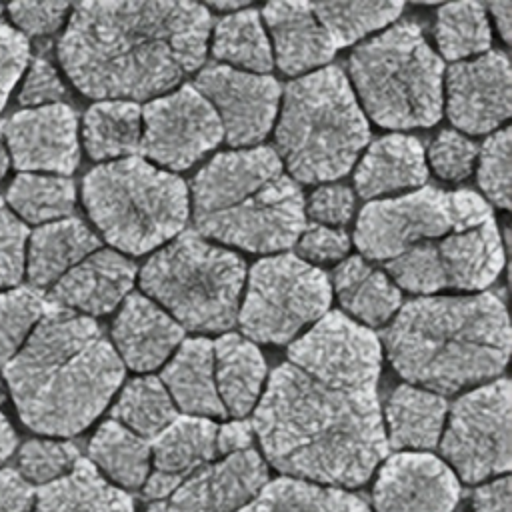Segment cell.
Listing matches in <instances>:
<instances>
[{"mask_svg": "<svg viewBox=\"0 0 512 512\" xmlns=\"http://www.w3.org/2000/svg\"><path fill=\"white\" fill-rule=\"evenodd\" d=\"M48 306L50 304L36 288L0 292V368L24 346Z\"/></svg>", "mask_w": 512, "mask_h": 512, "instance_id": "obj_40", "label": "cell"}, {"mask_svg": "<svg viewBox=\"0 0 512 512\" xmlns=\"http://www.w3.org/2000/svg\"><path fill=\"white\" fill-rule=\"evenodd\" d=\"M426 180L424 146L416 136L402 132H392L370 142L354 170V188L366 200L420 188Z\"/></svg>", "mask_w": 512, "mask_h": 512, "instance_id": "obj_24", "label": "cell"}, {"mask_svg": "<svg viewBox=\"0 0 512 512\" xmlns=\"http://www.w3.org/2000/svg\"><path fill=\"white\" fill-rule=\"evenodd\" d=\"M214 108L224 140L234 148L260 144L274 128L282 88L274 76L224 64L204 66L192 84Z\"/></svg>", "mask_w": 512, "mask_h": 512, "instance_id": "obj_15", "label": "cell"}, {"mask_svg": "<svg viewBox=\"0 0 512 512\" xmlns=\"http://www.w3.org/2000/svg\"><path fill=\"white\" fill-rule=\"evenodd\" d=\"M34 512H134V502L80 458L66 476L38 488Z\"/></svg>", "mask_w": 512, "mask_h": 512, "instance_id": "obj_30", "label": "cell"}, {"mask_svg": "<svg viewBox=\"0 0 512 512\" xmlns=\"http://www.w3.org/2000/svg\"><path fill=\"white\" fill-rule=\"evenodd\" d=\"M478 186L498 208H510V128L492 132L478 148ZM484 198V200H486Z\"/></svg>", "mask_w": 512, "mask_h": 512, "instance_id": "obj_42", "label": "cell"}, {"mask_svg": "<svg viewBox=\"0 0 512 512\" xmlns=\"http://www.w3.org/2000/svg\"><path fill=\"white\" fill-rule=\"evenodd\" d=\"M250 424L264 462L320 486H360L388 454L376 388L324 382L290 362L268 376Z\"/></svg>", "mask_w": 512, "mask_h": 512, "instance_id": "obj_2", "label": "cell"}, {"mask_svg": "<svg viewBox=\"0 0 512 512\" xmlns=\"http://www.w3.org/2000/svg\"><path fill=\"white\" fill-rule=\"evenodd\" d=\"M478 158V144L458 130H442L428 148L434 174L446 182L466 180Z\"/></svg>", "mask_w": 512, "mask_h": 512, "instance_id": "obj_43", "label": "cell"}, {"mask_svg": "<svg viewBox=\"0 0 512 512\" xmlns=\"http://www.w3.org/2000/svg\"><path fill=\"white\" fill-rule=\"evenodd\" d=\"M184 340V328L154 300L130 292L112 324V346L134 372L160 368Z\"/></svg>", "mask_w": 512, "mask_h": 512, "instance_id": "obj_21", "label": "cell"}, {"mask_svg": "<svg viewBox=\"0 0 512 512\" xmlns=\"http://www.w3.org/2000/svg\"><path fill=\"white\" fill-rule=\"evenodd\" d=\"M158 378L168 390L174 406H178L188 416H228L214 382L212 340L184 338L176 348V354L164 364Z\"/></svg>", "mask_w": 512, "mask_h": 512, "instance_id": "obj_25", "label": "cell"}, {"mask_svg": "<svg viewBox=\"0 0 512 512\" xmlns=\"http://www.w3.org/2000/svg\"><path fill=\"white\" fill-rule=\"evenodd\" d=\"M244 282V260L194 230L166 242L138 272L144 296L184 330L206 334H224L236 324Z\"/></svg>", "mask_w": 512, "mask_h": 512, "instance_id": "obj_9", "label": "cell"}, {"mask_svg": "<svg viewBox=\"0 0 512 512\" xmlns=\"http://www.w3.org/2000/svg\"><path fill=\"white\" fill-rule=\"evenodd\" d=\"M2 136L8 156L20 172L68 176L78 168V116L64 102L12 114L2 126Z\"/></svg>", "mask_w": 512, "mask_h": 512, "instance_id": "obj_17", "label": "cell"}, {"mask_svg": "<svg viewBox=\"0 0 512 512\" xmlns=\"http://www.w3.org/2000/svg\"><path fill=\"white\" fill-rule=\"evenodd\" d=\"M82 202L102 238L132 256L176 238L190 214L186 182L140 156L92 168L82 180Z\"/></svg>", "mask_w": 512, "mask_h": 512, "instance_id": "obj_8", "label": "cell"}, {"mask_svg": "<svg viewBox=\"0 0 512 512\" xmlns=\"http://www.w3.org/2000/svg\"><path fill=\"white\" fill-rule=\"evenodd\" d=\"M88 456L98 472L122 488H140L150 474V440L116 420L98 426L88 444Z\"/></svg>", "mask_w": 512, "mask_h": 512, "instance_id": "obj_35", "label": "cell"}, {"mask_svg": "<svg viewBox=\"0 0 512 512\" xmlns=\"http://www.w3.org/2000/svg\"><path fill=\"white\" fill-rule=\"evenodd\" d=\"M212 54L216 60L226 62L224 66L268 74L274 58L260 12L246 6L238 12L224 14L212 30Z\"/></svg>", "mask_w": 512, "mask_h": 512, "instance_id": "obj_34", "label": "cell"}, {"mask_svg": "<svg viewBox=\"0 0 512 512\" xmlns=\"http://www.w3.org/2000/svg\"><path fill=\"white\" fill-rule=\"evenodd\" d=\"M80 460L76 444L66 440H28L18 452V472L32 486H46L66 476Z\"/></svg>", "mask_w": 512, "mask_h": 512, "instance_id": "obj_41", "label": "cell"}, {"mask_svg": "<svg viewBox=\"0 0 512 512\" xmlns=\"http://www.w3.org/2000/svg\"><path fill=\"white\" fill-rule=\"evenodd\" d=\"M72 10L66 2H14L6 6L10 20L22 36H48L56 32Z\"/></svg>", "mask_w": 512, "mask_h": 512, "instance_id": "obj_47", "label": "cell"}, {"mask_svg": "<svg viewBox=\"0 0 512 512\" xmlns=\"http://www.w3.org/2000/svg\"><path fill=\"white\" fill-rule=\"evenodd\" d=\"M136 264L112 248H98L72 266L50 290V304L94 318L116 310L130 294Z\"/></svg>", "mask_w": 512, "mask_h": 512, "instance_id": "obj_20", "label": "cell"}, {"mask_svg": "<svg viewBox=\"0 0 512 512\" xmlns=\"http://www.w3.org/2000/svg\"><path fill=\"white\" fill-rule=\"evenodd\" d=\"M236 512H372L370 504L348 490L282 476L268 480L262 490Z\"/></svg>", "mask_w": 512, "mask_h": 512, "instance_id": "obj_33", "label": "cell"}, {"mask_svg": "<svg viewBox=\"0 0 512 512\" xmlns=\"http://www.w3.org/2000/svg\"><path fill=\"white\" fill-rule=\"evenodd\" d=\"M384 414L388 448L426 452L436 448L440 442L448 414V400L430 390L400 384L392 390Z\"/></svg>", "mask_w": 512, "mask_h": 512, "instance_id": "obj_28", "label": "cell"}, {"mask_svg": "<svg viewBox=\"0 0 512 512\" xmlns=\"http://www.w3.org/2000/svg\"><path fill=\"white\" fill-rule=\"evenodd\" d=\"M486 12H490L496 30L500 34V38L510 44L512 40V2H492L486 6Z\"/></svg>", "mask_w": 512, "mask_h": 512, "instance_id": "obj_54", "label": "cell"}, {"mask_svg": "<svg viewBox=\"0 0 512 512\" xmlns=\"http://www.w3.org/2000/svg\"><path fill=\"white\" fill-rule=\"evenodd\" d=\"M176 416V406L158 376H138L128 380L112 406V420L144 440L158 436Z\"/></svg>", "mask_w": 512, "mask_h": 512, "instance_id": "obj_39", "label": "cell"}, {"mask_svg": "<svg viewBox=\"0 0 512 512\" xmlns=\"http://www.w3.org/2000/svg\"><path fill=\"white\" fill-rule=\"evenodd\" d=\"M36 490L26 482L18 470H0V512H32Z\"/></svg>", "mask_w": 512, "mask_h": 512, "instance_id": "obj_50", "label": "cell"}, {"mask_svg": "<svg viewBox=\"0 0 512 512\" xmlns=\"http://www.w3.org/2000/svg\"><path fill=\"white\" fill-rule=\"evenodd\" d=\"M26 224L0 198V288L16 286L26 264Z\"/></svg>", "mask_w": 512, "mask_h": 512, "instance_id": "obj_44", "label": "cell"}, {"mask_svg": "<svg viewBox=\"0 0 512 512\" xmlns=\"http://www.w3.org/2000/svg\"><path fill=\"white\" fill-rule=\"evenodd\" d=\"M288 362L302 372L352 388H376L382 368L380 338L342 312H326L290 342Z\"/></svg>", "mask_w": 512, "mask_h": 512, "instance_id": "obj_14", "label": "cell"}, {"mask_svg": "<svg viewBox=\"0 0 512 512\" xmlns=\"http://www.w3.org/2000/svg\"><path fill=\"white\" fill-rule=\"evenodd\" d=\"M214 382L226 414L236 420L250 414L266 380V360L260 348L240 334H222L212 342Z\"/></svg>", "mask_w": 512, "mask_h": 512, "instance_id": "obj_27", "label": "cell"}, {"mask_svg": "<svg viewBox=\"0 0 512 512\" xmlns=\"http://www.w3.org/2000/svg\"><path fill=\"white\" fill-rule=\"evenodd\" d=\"M194 232L254 254L296 244L304 196L270 146L220 152L192 180Z\"/></svg>", "mask_w": 512, "mask_h": 512, "instance_id": "obj_5", "label": "cell"}, {"mask_svg": "<svg viewBox=\"0 0 512 512\" xmlns=\"http://www.w3.org/2000/svg\"><path fill=\"white\" fill-rule=\"evenodd\" d=\"M434 40L438 56L450 62L476 58L490 50L492 30L484 4H444L436 12Z\"/></svg>", "mask_w": 512, "mask_h": 512, "instance_id": "obj_37", "label": "cell"}, {"mask_svg": "<svg viewBox=\"0 0 512 512\" xmlns=\"http://www.w3.org/2000/svg\"><path fill=\"white\" fill-rule=\"evenodd\" d=\"M400 2H318L312 12L334 50L352 46L376 30L388 28L402 14Z\"/></svg>", "mask_w": 512, "mask_h": 512, "instance_id": "obj_38", "label": "cell"}, {"mask_svg": "<svg viewBox=\"0 0 512 512\" xmlns=\"http://www.w3.org/2000/svg\"><path fill=\"white\" fill-rule=\"evenodd\" d=\"M186 478H180V476H172V474H164V472H152L148 474L146 482H144V496L150 500V502H156V500H164L168 498Z\"/></svg>", "mask_w": 512, "mask_h": 512, "instance_id": "obj_53", "label": "cell"}, {"mask_svg": "<svg viewBox=\"0 0 512 512\" xmlns=\"http://www.w3.org/2000/svg\"><path fill=\"white\" fill-rule=\"evenodd\" d=\"M332 304L326 272L296 254L258 260L246 280L236 322L254 344H288Z\"/></svg>", "mask_w": 512, "mask_h": 512, "instance_id": "obj_11", "label": "cell"}, {"mask_svg": "<svg viewBox=\"0 0 512 512\" xmlns=\"http://www.w3.org/2000/svg\"><path fill=\"white\" fill-rule=\"evenodd\" d=\"M348 70L362 112L378 126L410 130L442 118L444 60L416 22L392 24L358 44Z\"/></svg>", "mask_w": 512, "mask_h": 512, "instance_id": "obj_7", "label": "cell"}, {"mask_svg": "<svg viewBox=\"0 0 512 512\" xmlns=\"http://www.w3.org/2000/svg\"><path fill=\"white\" fill-rule=\"evenodd\" d=\"M66 98V86L60 80L56 68L46 58H34L24 74L22 88L18 92L20 104L28 108L60 104Z\"/></svg>", "mask_w": 512, "mask_h": 512, "instance_id": "obj_49", "label": "cell"}, {"mask_svg": "<svg viewBox=\"0 0 512 512\" xmlns=\"http://www.w3.org/2000/svg\"><path fill=\"white\" fill-rule=\"evenodd\" d=\"M296 242L302 260L312 266L338 262L350 250V236L344 230L322 224H306Z\"/></svg>", "mask_w": 512, "mask_h": 512, "instance_id": "obj_46", "label": "cell"}, {"mask_svg": "<svg viewBox=\"0 0 512 512\" xmlns=\"http://www.w3.org/2000/svg\"><path fill=\"white\" fill-rule=\"evenodd\" d=\"M6 202L22 222L42 226L72 214L76 186L66 176L20 172L8 186Z\"/></svg>", "mask_w": 512, "mask_h": 512, "instance_id": "obj_36", "label": "cell"}, {"mask_svg": "<svg viewBox=\"0 0 512 512\" xmlns=\"http://www.w3.org/2000/svg\"><path fill=\"white\" fill-rule=\"evenodd\" d=\"M8 166H10V156H8V150H6L2 134H0V182L6 176V172H8Z\"/></svg>", "mask_w": 512, "mask_h": 512, "instance_id": "obj_57", "label": "cell"}, {"mask_svg": "<svg viewBox=\"0 0 512 512\" xmlns=\"http://www.w3.org/2000/svg\"><path fill=\"white\" fill-rule=\"evenodd\" d=\"M100 248V238L80 220L62 218L28 234L24 272L34 288L54 286L72 266Z\"/></svg>", "mask_w": 512, "mask_h": 512, "instance_id": "obj_26", "label": "cell"}, {"mask_svg": "<svg viewBox=\"0 0 512 512\" xmlns=\"http://www.w3.org/2000/svg\"><path fill=\"white\" fill-rule=\"evenodd\" d=\"M510 476H496L480 484L472 494L474 512H510Z\"/></svg>", "mask_w": 512, "mask_h": 512, "instance_id": "obj_51", "label": "cell"}, {"mask_svg": "<svg viewBox=\"0 0 512 512\" xmlns=\"http://www.w3.org/2000/svg\"><path fill=\"white\" fill-rule=\"evenodd\" d=\"M222 140V126L214 108L192 84L152 98L142 108L138 152L172 174L196 164Z\"/></svg>", "mask_w": 512, "mask_h": 512, "instance_id": "obj_13", "label": "cell"}, {"mask_svg": "<svg viewBox=\"0 0 512 512\" xmlns=\"http://www.w3.org/2000/svg\"><path fill=\"white\" fill-rule=\"evenodd\" d=\"M18 446V436L10 424V420L0 412V464L6 462Z\"/></svg>", "mask_w": 512, "mask_h": 512, "instance_id": "obj_55", "label": "cell"}, {"mask_svg": "<svg viewBox=\"0 0 512 512\" xmlns=\"http://www.w3.org/2000/svg\"><path fill=\"white\" fill-rule=\"evenodd\" d=\"M142 138V108L130 100H98L82 120V142L92 160L136 156Z\"/></svg>", "mask_w": 512, "mask_h": 512, "instance_id": "obj_31", "label": "cell"}, {"mask_svg": "<svg viewBox=\"0 0 512 512\" xmlns=\"http://www.w3.org/2000/svg\"><path fill=\"white\" fill-rule=\"evenodd\" d=\"M260 16L272 38L274 64L286 76L310 74L332 60L336 50L316 20L312 4L270 2Z\"/></svg>", "mask_w": 512, "mask_h": 512, "instance_id": "obj_22", "label": "cell"}, {"mask_svg": "<svg viewBox=\"0 0 512 512\" xmlns=\"http://www.w3.org/2000/svg\"><path fill=\"white\" fill-rule=\"evenodd\" d=\"M2 372L20 420L66 438L104 412L126 368L94 318L50 304Z\"/></svg>", "mask_w": 512, "mask_h": 512, "instance_id": "obj_3", "label": "cell"}, {"mask_svg": "<svg viewBox=\"0 0 512 512\" xmlns=\"http://www.w3.org/2000/svg\"><path fill=\"white\" fill-rule=\"evenodd\" d=\"M6 400V386H4V380L0 378V404H4Z\"/></svg>", "mask_w": 512, "mask_h": 512, "instance_id": "obj_58", "label": "cell"}, {"mask_svg": "<svg viewBox=\"0 0 512 512\" xmlns=\"http://www.w3.org/2000/svg\"><path fill=\"white\" fill-rule=\"evenodd\" d=\"M274 128V152L300 184L346 176L368 146L370 126L350 80L324 66L286 84Z\"/></svg>", "mask_w": 512, "mask_h": 512, "instance_id": "obj_6", "label": "cell"}, {"mask_svg": "<svg viewBox=\"0 0 512 512\" xmlns=\"http://www.w3.org/2000/svg\"><path fill=\"white\" fill-rule=\"evenodd\" d=\"M446 416L438 446L456 478L480 484L508 474L512 464L508 378H496L462 394Z\"/></svg>", "mask_w": 512, "mask_h": 512, "instance_id": "obj_12", "label": "cell"}, {"mask_svg": "<svg viewBox=\"0 0 512 512\" xmlns=\"http://www.w3.org/2000/svg\"><path fill=\"white\" fill-rule=\"evenodd\" d=\"M510 62L502 52L488 50L444 70L442 96L446 114L462 134L496 132L512 110Z\"/></svg>", "mask_w": 512, "mask_h": 512, "instance_id": "obj_16", "label": "cell"}, {"mask_svg": "<svg viewBox=\"0 0 512 512\" xmlns=\"http://www.w3.org/2000/svg\"><path fill=\"white\" fill-rule=\"evenodd\" d=\"M210 32V10L196 2H82L72 6L56 52L82 94L136 102L196 72Z\"/></svg>", "mask_w": 512, "mask_h": 512, "instance_id": "obj_1", "label": "cell"}, {"mask_svg": "<svg viewBox=\"0 0 512 512\" xmlns=\"http://www.w3.org/2000/svg\"><path fill=\"white\" fill-rule=\"evenodd\" d=\"M216 430L218 426L210 418L176 416L150 440L154 470L188 478L216 458Z\"/></svg>", "mask_w": 512, "mask_h": 512, "instance_id": "obj_32", "label": "cell"}, {"mask_svg": "<svg viewBox=\"0 0 512 512\" xmlns=\"http://www.w3.org/2000/svg\"><path fill=\"white\" fill-rule=\"evenodd\" d=\"M488 220L492 208L478 192L424 186L368 202L356 220L354 244L362 258L388 262L414 244L440 240Z\"/></svg>", "mask_w": 512, "mask_h": 512, "instance_id": "obj_10", "label": "cell"}, {"mask_svg": "<svg viewBox=\"0 0 512 512\" xmlns=\"http://www.w3.org/2000/svg\"><path fill=\"white\" fill-rule=\"evenodd\" d=\"M354 192L342 184H322L318 186L308 202L304 204V214L322 226H344L354 214Z\"/></svg>", "mask_w": 512, "mask_h": 512, "instance_id": "obj_45", "label": "cell"}, {"mask_svg": "<svg viewBox=\"0 0 512 512\" xmlns=\"http://www.w3.org/2000/svg\"><path fill=\"white\" fill-rule=\"evenodd\" d=\"M442 290L484 292L504 266L502 236L494 220L434 240Z\"/></svg>", "mask_w": 512, "mask_h": 512, "instance_id": "obj_23", "label": "cell"}, {"mask_svg": "<svg viewBox=\"0 0 512 512\" xmlns=\"http://www.w3.org/2000/svg\"><path fill=\"white\" fill-rule=\"evenodd\" d=\"M510 342L508 312L494 292L420 296L402 304L384 330L396 374L440 396L496 378Z\"/></svg>", "mask_w": 512, "mask_h": 512, "instance_id": "obj_4", "label": "cell"}, {"mask_svg": "<svg viewBox=\"0 0 512 512\" xmlns=\"http://www.w3.org/2000/svg\"><path fill=\"white\" fill-rule=\"evenodd\" d=\"M268 480V464L250 448L194 470L168 498L150 502L146 512H236Z\"/></svg>", "mask_w": 512, "mask_h": 512, "instance_id": "obj_19", "label": "cell"}, {"mask_svg": "<svg viewBox=\"0 0 512 512\" xmlns=\"http://www.w3.org/2000/svg\"><path fill=\"white\" fill-rule=\"evenodd\" d=\"M252 438L254 430L248 420L240 418L234 422H226L216 430V452L222 456H230L236 452L250 450Z\"/></svg>", "mask_w": 512, "mask_h": 512, "instance_id": "obj_52", "label": "cell"}, {"mask_svg": "<svg viewBox=\"0 0 512 512\" xmlns=\"http://www.w3.org/2000/svg\"><path fill=\"white\" fill-rule=\"evenodd\" d=\"M460 482L452 468L432 452H398L378 470L372 512H452Z\"/></svg>", "mask_w": 512, "mask_h": 512, "instance_id": "obj_18", "label": "cell"}, {"mask_svg": "<svg viewBox=\"0 0 512 512\" xmlns=\"http://www.w3.org/2000/svg\"><path fill=\"white\" fill-rule=\"evenodd\" d=\"M246 6H248V2H214V4H208L206 8H214V10H220L224 14H232V12H238Z\"/></svg>", "mask_w": 512, "mask_h": 512, "instance_id": "obj_56", "label": "cell"}, {"mask_svg": "<svg viewBox=\"0 0 512 512\" xmlns=\"http://www.w3.org/2000/svg\"><path fill=\"white\" fill-rule=\"evenodd\" d=\"M30 60L28 38L0 20V114Z\"/></svg>", "mask_w": 512, "mask_h": 512, "instance_id": "obj_48", "label": "cell"}, {"mask_svg": "<svg viewBox=\"0 0 512 512\" xmlns=\"http://www.w3.org/2000/svg\"><path fill=\"white\" fill-rule=\"evenodd\" d=\"M340 306L366 328L388 324L402 306V292L384 270L372 268L362 256L342 260L330 282Z\"/></svg>", "mask_w": 512, "mask_h": 512, "instance_id": "obj_29", "label": "cell"}]
</instances>
